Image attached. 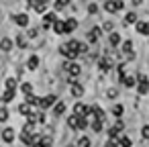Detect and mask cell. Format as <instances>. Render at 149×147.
I'll return each mask as SVG.
<instances>
[{"mask_svg":"<svg viewBox=\"0 0 149 147\" xmlns=\"http://www.w3.org/2000/svg\"><path fill=\"white\" fill-rule=\"evenodd\" d=\"M141 137H143V139H149V125H145V127L141 129Z\"/></svg>","mask_w":149,"mask_h":147,"instance_id":"74e56055","label":"cell"},{"mask_svg":"<svg viewBox=\"0 0 149 147\" xmlns=\"http://www.w3.org/2000/svg\"><path fill=\"white\" fill-rule=\"evenodd\" d=\"M104 147H116V143H112V141H106V145Z\"/></svg>","mask_w":149,"mask_h":147,"instance_id":"ee69618b","label":"cell"},{"mask_svg":"<svg viewBox=\"0 0 149 147\" xmlns=\"http://www.w3.org/2000/svg\"><path fill=\"white\" fill-rule=\"evenodd\" d=\"M53 112H55V114H63V112H65V102H55Z\"/></svg>","mask_w":149,"mask_h":147,"instance_id":"cb8c5ba5","label":"cell"},{"mask_svg":"<svg viewBox=\"0 0 149 147\" xmlns=\"http://www.w3.org/2000/svg\"><path fill=\"white\" fill-rule=\"evenodd\" d=\"M63 70L72 76V78H76V76H80V72H82V68H80V63H76V61H65L63 63Z\"/></svg>","mask_w":149,"mask_h":147,"instance_id":"6da1fadb","label":"cell"},{"mask_svg":"<svg viewBox=\"0 0 149 147\" xmlns=\"http://www.w3.org/2000/svg\"><path fill=\"white\" fill-rule=\"evenodd\" d=\"M137 33H141V35H149V23L139 21V23H137Z\"/></svg>","mask_w":149,"mask_h":147,"instance_id":"4fadbf2b","label":"cell"},{"mask_svg":"<svg viewBox=\"0 0 149 147\" xmlns=\"http://www.w3.org/2000/svg\"><path fill=\"white\" fill-rule=\"evenodd\" d=\"M98 68H100L102 72H108V70L112 68V57H110V55L100 57V59H98Z\"/></svg>","mask_w":149,"mask_h":147,"instance_id":"8992f818","label":"cell"},{"mask_svg":"<svg viewBox=\"0 0 149 147\" xmlns=\"http://www.w3.org/2000/svg\"><path fill=\"white\" fill-rule=\"evenodd\" d=\"M19 112L25 114V116H29V114H33V106H29L27 102H23V104L19 106Z\"/></svg>","mask_w":149,"mask_h":147,"instance_id":"e0dca14e","label":"cell"},{"mask_svg":"<svg viewBox=\"0 0 149 147\" xmlns=\"http://www.w3.org/2000/svg\"><path fill=\"white\" fill-rule=\"evenodd\" d=\"M33 131H35V123H29V121H27V125L23 127V133H27V135H33Z\"/></svg>","mask_w":149,"mask_h":147,"instance_id":"83f0119b","label":"cell"},{"mask_svg":"<svg viewBox=\"0 0 149 147\" xmlns=\"http://www.w3.org/2000/svg\"><path fill=\"white\" fill-rule=\"evenodd\" d=\"M13 45H15V43H13L8 37L0 39V49H2V51H10V49H13Z\"/></svg>","mask_w":149,"mask_h":147,"instance_id":"5bb4252c","label":"cell"},{"mask_svg":"<svg viewBox=\"0 0 149 147\" xmlns=\"http://www.w3.org/2000/svg\"><path fill=\"white\" fill-rule=\"evenodd\" d=\"M57 21H59V19H57V15H55V13H45V15H43V27H45V29L53 27Z\"/></svg>","mask_w":149,"mask_h":147,"instance_id":"277c9868","label":"cell"},{"mask_svg":"<svg viewBox=\"0 0 149 147\" xmlns=\"http://www.w3.org/2000/svg\"><path fill=\"white\" fill-rule=\"evenodd\" d=\"M88 51V45L86 43H80V53H86Z\"/></svg>","mask_w":149,"mask_h":147,"instance_id":"60d3db41","label":"cell"},{"mask_svg":"<svg viewBox=\"0 0 149 147\" xmlns=\"http://www.w3.org/2000/svg\"><path fill=\"white\" fill-rule=\"evenodd\" d=\"M70 2H68V0H57V2H55V10H61V8H65Z\"/></svg>","mask_w":149,"mask_h":147,"instance_id":"d590c367","label":"cell"},{"mask_svg":"<svg viewBox=\"0 0 149 147\" xmlns=\"http://www.w3.org/2000/svg\"><path fill=\"white\" fill-rule=\"evenodd\" d=\"M118 145H120V147H131V145H133V141H131L129 137L120 135V139H118Z\"/></svg>","mask_w":149,"mask_h":147,"instance_id":"484cf974","label":"cell"},{"mask_svg":"<svg viewBox=\"0 0 149 147\" xmlns=\"http://www.w3.org/2000/svg\"><path fill=\"white\" fill-rule=\"evenodd\" d=\"M4 86H6V90H10V92H17V80H15V78H8Z\"/></svg>","mask_w":149,"mask_h":147,"instance_id":"603a6c76","label":"cell"},{"mask_svg":"<svg viewBox=\"0 0 149 147\" xmlns=\"http://www.w3.org/2000/svg\"><path fill=\"white\" fill-rule=\"evenodd\" d=\"M0 106H2V104H0Z\"/></svg>","mask_w":149,"mask_h":147,"instance_id":"7dc6e473","label":"cell"},{"mask_svg":"<svg viewBox=\"0 0 149 147\" xmlns=\"http://www.w3.org/2000/svg\"><path fill=\"white\" fill-rule=\"evenodd\" d=\"M15 94H17V92H10V90H4V94H2V96H0V102H2V106H4V104H8V102H13V100H15Z\"/></svg>","mask_w":149,"mask_h":147,"instance_id":"7c38bea8","label":"cell"},{"mask_svg":"<svg viewBox=\"0 0 149 147\" xmlns=\"http://www.w3.org/2000/svg\"><path fill=\"white\" fill-rule=\"evenodd\" d=\"M125 23H129V25H131V23H135V13H129V15H127V19H125Z\"/></svg>","mask_w":149,"mask_h":147,"instance_id":"f35d334b","label":"cell"},{"mask_svg":"<svg viewBox=\"0 0 149 147\" xmlns=\"http://www.w3.org/2000/svg\"><path fill=\"white\" fill-rule=\"evenodd\" d=\"M90 127H92V131L100 133V131L104 129V123H102V121H94V118H90Z\"/></svg>","mask_w":149,"mask_h":147,"instance_id":"ac0fdd59","label":"cell"},{"mask_svg":"<svg viewBox=\"0 0 149 147\" xmlns=\"http://www.w3.org/2000/svg\"><path fill=\"white\" fill-rule=\"evenodd\" d=\"M17 45L19 47H27V35H17Z\"/></svg>","mask_w":149,"mask_h":147,"instance_id":"4dcf8cb0","label":"cell"},{"mask_svg":"<svg viewBox=\"0 0 149 147\" xmlns=\"http://www.w3.org/2000/svg\"><path fill=\"white\" fill-rule=\"evenodd\" d=\"M90 145H92V143H90L88 137H82V139L78 141V147H90Z\"/></svg>","mask_w":149,"mask_h":147,"instance_id":"e575fe53","label":"cell"},{"mask_svg":"<svg viewBox=\"0 0 149 147\" xmlns=\"http://www.w3.org/2000/svg\"><path fill=\"white\" fill-rule=\"evenodd\" d=\"M88 125H90V121H88V118H80V116H78V129H80V131H82V129H86Z\"/></svg>","mask_w":149,"mask_h":147,"instance_id":"836d02e7","label":"cell"},{"mask_svg":"<svg viewBox=\"0 0 149 147\" xmlns=\"http://www.w3.org/2000/svg\"><path fill=\"white\" fill-rule=\"evenodd\" d=\"M55 102H57V98H55V94H47V96H43L41 100H39V108H51V106H55Z\"/></svg>","mask_w":149,"mask_h":147,"instance_id":"7a4b0ae2","label":"cell"},{"mask_svg":"<svg viewBox=\"0 0 149 147\" xmlns=\"http://www.w3.org/2000/svg\"><path fill=\"white\" fill-rule=\"evenodd\" d=\"M88 10H90V13H92V15H94V13H96V10H98V6H96V4H90V6H88Z\"/></svg>","mask_w":149,"mask_h":147,"instance_id":"b9f144b4","label":"cell"},{"mask_svg":"<svg viewBox=\"0 0 149 147\" xmlns=\"http://www.w3.org/2000/svg\"><path fill=\"white\" fill-rule=\"evenodd\" d=\"M53 31H55L57 35H65V29H63V21H57V23L53 25Z\"/></svg>","mask_w":149,"mask_h":147,"instance_id":"44dd1931","label":"cell"},{"mask_svg":"<svg viewBox=\"0 0 149 147\" xmlns=\"http://www.w3.org/2000/svg\"><path fill=\"white\" fill-rule=\"evenodd\" d=\"M68 125H70L72 129H78V116H76V114H72V116L68 118Z\"/></svg>","mask_w":149,"mask_h":147,"instance_id":"d6a6232c","label":"cell"},{"mask_svg":"<svg viewBox=\"0 0 149 147\" xmlns=\"http://www.w3.org/2000/svg\"><path fill=\"white\" fill-rule=\"evenodd\" d=\"M137 84V78L135 76H125V80H123V86H127V88H133Z\"/></svg>","mask_w":149,"mask_h":147,"instance_id":"d6986e66","label":"cell"},{"mask_svg":"<svg viewBox=\"0 0 149 147\" xmlns=\"http://www.w3.org/2000/svg\"><path fill=\"white\" fill-rule=\"evenodd\" d=\"M29 6H33L39 15H45V13H47V2H43V0H37V2H29Z\"/></svg>","mask_w":149,"mask_h":147,"instance_id":"ba28073f","label":"cell"},{"mask_svg":"<svg viewBox=\"0 0 149 147\" xmlns=\"http://www.w3.org/2000/svg\"><path fill=\"white\" fill-rule=\"evenodd\" d=\"M72 96H76V98H80V96H84V86L82 84H78V82H74L72 80Z\"/></svg>","mask_w":149,"mask_h":147,"instance_id":"30bf717a","label":"cell"},{"mask_svg":"<svg viewBox=\"0 0 149 147\" xmlns=\"http://www.w3.org/2000/svg\"><path fill=\"white\" fill-rule=\"evenodd\" d=\"M123 2H118V0H108V2H104V10L106 13H118V10H123Z\"/></svg>","mask_w":149,"mask_h":147,"instance_id":"3957f363","label":"cell"},{"mask_svg":"<svg viewBox=\"0 0 149 147\" xmlns=\"http://www.w3.org/2000/svg\"><path fill=\"white\" fill-rule=\"evenodd\" d=\"M27 68H29L31 72H33V70H37V68H39V57H37V55H31V57H29V61H27Z\"/></svg>","mask_w":149,"mask_h":147,"instance_id":"2e32d148","label":"cell"},{"mask_svg":"<svg viewBox=\"0 0 149 147\" xmlns=\"http://www.w3.org/2000/svg\"><path fill=\"white\" fill-rule=\"evenodd\" d=\"M137 92H139V94H147V92H149V82H139Z\"/></svg>","mask_w":149,"mask_h":147,"instance_id":"d4e9b609","label":"cell"},{"mask_svg":"<svg viewBox=\"0 0 149 147\" xmlns=\"http://www.w3.org/2000/svg\"><path fill=\"white\" fill-rule=\"evenodd\" d=\"M39 100H41V98H37V96H35V94H29V96H27V100H25V102H27V104H29V106H39Z\"/></svg>","mask_w":149,"mask_h":147,"instance_id":"ffe728a7","label":"cell"},{"mask_svg":"<svg viewBox=\"0 0 149 147\" xmlns=\"http://www.w3.org/2000/svg\"><path fill=\"white\" fill-rule=\"evenodd\" d=\"M147 82H149V80H147Z\"/></svg>","mask_w":149,"mask_h":147,"instance_id":"c3c4849f","label":"cell"},{"mask_svg":"<svg viewBox=\"0 0 149 147\" xmlns=\"http://www.w3.org/2000/svg\"><path fill=\"white\" fill-rule=\"evenodd\" d=\"M31 147H41V143H35V145H31Z\"/></svg>","mask_w":149,"mask_h":147,"instance_id":"f6af8a7d","label":"cell"},{"mask_svg":"<svg viewBox=\"0 0 149 147\" xmlns=\"http://www.w3.org/2000/svg\"><path fill=\"white\" fill-rule=\"evenodd\" d=\"M100 35H102V29H100V27H94V29H90V33H88L86 37H88V41H90V43H96Z\"/></svg>","mask_w":149,"mask_h":147,"instance_id":"9c48e42d","label":"cell"},{"mask_svg":"<svg viewBox=\"0 0 149 147\" xmlns=\"http://www.w3.org/2000/svg\"><path fill=\"white\" fill-rule=\"evenodd\" d=\"M63 29H65V35L72 33V31H76V29H78V21H76V19H68V21H63Z\"/></svg>","mask_w":149,"mask_h":147,"instance_id":"8fae6325","label":"cell"},{"mask_svg":"<svg viewBox=\"0 0 149 147\" xmlns=\"http://www.w3.org/2000/svg\"><path fill=\"white\" fill-rule=\"evenodd\" d=\"M41 147H53V139L51 137H41Z\"/></svg>","mask_w":149,"mask_h":147,"instance_id":"f1b7e54d","label":"cell"},{"mask_svg":"<svg viewBox=\"0 0 149 147\" xmlns=\"http://www.w3.org/2000/svg\"><path fill=\"white\" fill-rule=\"evenodd\" d=\"M35 35H37V29H29V35L27 37H35Z\"/></svg>","mask_w":149,"mask_h":147,"instance_id":"7bdbcfd3","label":"cell"},{"mask_svg":"<svg viewBox=\"0 0 149 147\" xmlns=\"http://www.w3.org/2000/svg\"><path fill=\"white\" fill-rule=\"evenodd\" d=\"M4 121H8V110H6V106H0V123H4Z\"/></svg>","mask_w":149,"mask_h":147,"instance_id":"f546056e","label":"cell"},{"mask_svg":"<svg viewBox=\"0 0 149 147\" xmlns=\"http://www.w3.org/2000/svg\"><path fill=\"white\" fill-rule=\"evenodd\" d=\"M112 27H114L112 23H104V27H102V29H104V31H112Z\"/></svg>","mask_w":149,"mask_h":147,"instance_id":"ab89813d","label":"cell"},{"mask_svg":"<svg viewBox=\"0 0 149 147\" xmlns=\"http://www.w3.org/2000/svg\"><path fill=\"white\" fill-rule=\"evenodd\" d=\"M120 51H123V53H127V55H129V59H131V57H133V55H131V53H133V41H125V43H123V47H120Z\"/></svg>","mask_w":149,"mask_h":147,"instance_id":"9a60e30c","label":"cell"},{"mask_svg":"<svg viewBox=\"0 0 149 147\" xmlns=\"http://www.w3.org/2000/svg\"><path fill=\"white\" fill-rule=\"evenodd\" d=\"M21 90H23V92H25L27 96H29V94H33V86H31L29 82H25V84H21Z\"/></svg>","mask_w":149,"mask_h":147,"instance_id":"1f68e13d","label":"cell"},{"mask_svg":"<svg viewBox=\"0 0 149 147\" xmlns=\"http://www.w3.org/2000/svg\"><path fill=\"white\" fill-rule=\"evenodd\" d=\"M15 137H17V133H15L13 127H6V129L2 131V141H4V143H13Z\"/></svg>","mask_w":149,"mask_h":147,"instance_id":"52a82bcc","label":"cell"},{"mask_svg":"<svg viewBox=\"0 0 149 147\" xmlns=\"http://www.w3.org/2000/svg\"><path fill=\"white\" fill-rule=\"evenodd\" d=\"M112 129H114V131H116V133H120V131H123V129H125V123H123V121H120V118H118V121H116V123H114V127H112Z\"/></svg>","mask_w":149,"mask_h":147,"instance_id":"8d00e7d4","label":"cell"},{"mask_svg":"<svg viewBox=\"0 0 149 147\" xmlns=\"http://www.w3.org/2000/svg\"><path fill=\"white\" fill-rule=\"evenodd\" d=\"M13 21H15L19 27H29V15H25V13L13 15Z\"/></svg>","mask_w":149,"mask_h":147,"instance_id":"5b68a950","label":"cell"},{"mask_svg":"<svg viewBox=\"0 0 149 147\" xmlns=\"http://www.w3.org/2000/svg\"><path fill=\"white\" fill-rule=\"evenodd\" d=\"M123 112H125L123 104H114V106H112V114H114V116H123Z\"/></svg>","mask_w":149,"mask_h":147,"instance_id":"4316f807","label":"cell"},{"mask_svg":"<svg viewBox=\"0 0 149 147\" xmlns=\"http://www.w3.org/2000/svg\"><path fill=\"white\" fill-rule=\"evenodd\" d=\"M108 41H110V45H120V35L118 33H110V37H108Z\"/></svg>","mask_w":149,"mask_h":147,"instance_id":"7402d4cb","label":"cell"},{"mask_svg":"<svg viewBox=\"0 0 149 147\" xmlns=\"http://www.w3.org/2000/svg\"><path fill=\"white\" fill-rule=\"evenodd\" d=\"M68 147H76V145H68Z\"/></svg>","mask_w":149,"mask_h":147,"instance_id":"bcb514c9","label":"cell"}]
</instances>
